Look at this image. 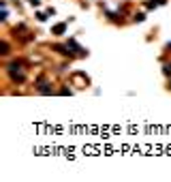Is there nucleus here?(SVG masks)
<instances>
[{"label":"nucleus","mask_w":171,"mask_h":182,"mask_svg":"<svg viewBox=\"0 0 171 182\" xmlns=\"http://www.w3.org/2000/svg\"><path fill=\"white\" fill-rule=\"evenodd\" d=\"M167 0H150L148 2V9H154V5H165Z\"/></svg>","instance_id":"f257e3e1"},{"label":"nucleus","mask_w":171,"mask_h":182,"mask_svg":"<svg viewBox=\"0 0 171 182\" xmlns=\"http://www.w3.org/2000/svg\"><path fill=\"white\" fill-rule=\"evenodd\" d=\"M64 28H66L64 24H60V26H56V28H54V34H62V32H64Z\"/></svg>","instance_id":"f03ea898"}]
</instances>
